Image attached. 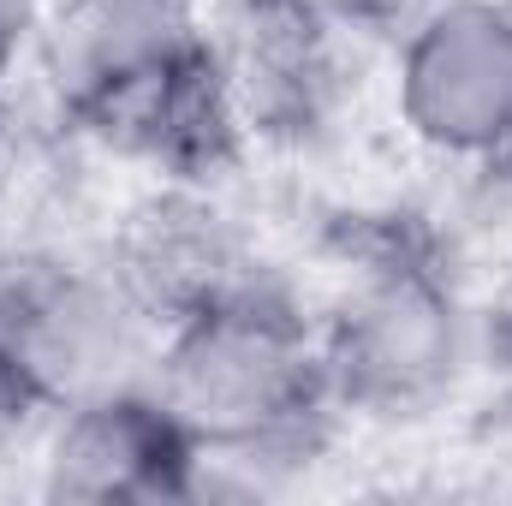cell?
Listing matches in <instances>:
<instances>
[{
  "instance_id": "1",
  "label": "cell",
  "mask_w": 512,
  "mask_h": 506,
  "mask_svg": "<svg viewBox=\"0 0 512 506\" xmlns=\"http://www.w3.org/2000/svg\"><path fill=\"white\" fill-rule=\"evenodd\" d=\"M36 60L54 126L155 185H221L251 155L197 0H60Z\"/></svg>"
},
{
  "instance_id": "2",
  "label": "cell",
  "mask_w": 512,
  "mask_h": 506,
  "mask_svg": "<svg viewBox=\"0 0 512 506\" xmlns=\"http://www.w3.org/2000/svg\"><path fill=\"white\" fill-rule=\"evenodd\" d=\"M149 387L215 471L310 465L340 417L316 316L280 274L167 322L149 358Z\"/></svg>"
},
{
  "instance_id": "3",
  "label": "cell",
  "mask_w": 512,
  "mask_h": 506,
  "mask_svg": "<svg viewBox=\"0 0 512 506\" xmlns=\"http://www.w3.org/2000/svg\"><path fill=\"white\" fill-rule=\"evenodd\" d=\"M316 346L340 417L417 423L441 411L471 364V316L435 239L399 215L364 227L316 316Z\"/></svg>"
},
{
  "instance_id": "4",
  "label": "cell",
  "mask_w": 512,
  "mask_h": 506,
  "mask_svg": "<svg viewBox=\"0 0 512 506\" xmlns=\"http://www.w3.org/2000/svg\"><path fill=\"white\" fill-rule=\"evenodd\" d=\"M161 322L102 256L42 239L0 245V352L48 411L149 381Z\"/></svg>"
},
{
  "instance_id": "5",
  "label": "cell",
  "mask_w": 512,
  "mask_h": 506,
  "mask_svg": "<svg viewBox=\"0 0 512 506\" xmlns=\"http://www.w3.org/2000/svg\"><path fill=\"white\" fill-rule=\"evenodd\" d=\"M209 30L251 149H316L358 102L364 30L340 0H221Z\"/></svg>"
},
{
  "instance_id": "6",
  "label": "cell",
  "mask_w": 512,
  "mask_h": 506,
  "mask_svg": "<svg viewBox=\"0 0 512 506\" xmlns=\"http://www.w3.org/2000/svg\"><path fill=\"white\" fill-rule=\"evenodd\" d=\"M393 114L435 161H512V0H447L393 36Z\"/></svg>"
},
{
  "instance_id": "7",
  "label": "cell",
  "mask_w": 512,
  "mask_h": 506,
  "mask_svg": "<svg viewBox=\"0 0 512 506\" xmlns=\"http://www.w3.org/2000/svg\"><path fill=\"white\" fill-rule=\"evenodd\" d=\"M203 471V447L149 381L72 399L36 435V489L66 506L203 501Z\"/></svg>"
},
{
  "instance_id": "8",
  "label": "cell",
  "mask_w": 512,
  "mask_h": 506,
  "mask_svg": "<svg viewBox=\"0 0 512 506\" xmlns=\"http://www.w3.org/2000/svg\"><path fill=\"white\" fill-rule=\"evenodd\" d=\"M108 262L126 274V286L161 328L274 280V262L233 221L215 185H155L149 197H137L108 239Z\"/></svg>"
},
{
  "instance_id": "9",
  "label": "cell",
  "mask_w": 512,
  "mask_h": 506,
  "mask_svg": "<svg viewBox=\"0 0 512 506\" xmlns=\"http://www.w3.org/2000/svg\"><path fill=\"white\" fill-rule=\"evenodd\" d=\"M48 137L42 126L12 102V90L0 96V245L24 239V221L36 215L42 191H48Z\"/></svg>"
},
{
  "instance_id": "10",
  "label": "cell",
  "mask_w": 512,
  "mask_h": 506,
  "mask_svg": "<svg viewBox=\"0 0 512 506\" xmlns=\"http://www.w3.org/2000/svg\"><path fill=\"white\" fill-rule=\"evenodd\" d=\"M54 6L60 0H0V96L12 90V78L24 72V60H36Z\"/></svg>"
},
{
  "instance_id": "11",
  "label": "cell",
  "mask_w": 512,
  "mask_h": 506,
  "mask_svg": "<svg viewBox=\"0 0 512 506\" xmlns=\"http://www.w3.org/2000/svg\"><path fill=\"white\" fill-rule=\"evenodd\" d=\"M42 423H48V405L36 399V387L18 376V370H12V358L0 352V459H12V453L36 447Z\"/></svg>"
},
{
  "instance_id": "12",
  "label": "cell",
  "mask_w": 512,
  "mask_h": 506,
  "mask_svg": "<svg viewBox=\"0 0 512 506\" xmlns=\"http://www.w3.org/2000/svg\"><path fill=\"white\" fill-rule=\"evenodd\" d=\"M435 6H447V0H340V12L364 30V36H405L417 18H429Z\"/></svg>"
},
{
  "instance_id": "13",
  "label": "cell",
  "mask_w": 512,
  "mask_h": 506,
  "mask_svg": "<svg viewBox=\"0 0 512 506\" xmlns=\"http://www.w3.org/2000/svg\"><path fill=\"white\" fill-rule=\"evenodd\" d=\"M501 346H507V358H512V310H507V322H501Z\"/></svg>"
}]
</instances>
